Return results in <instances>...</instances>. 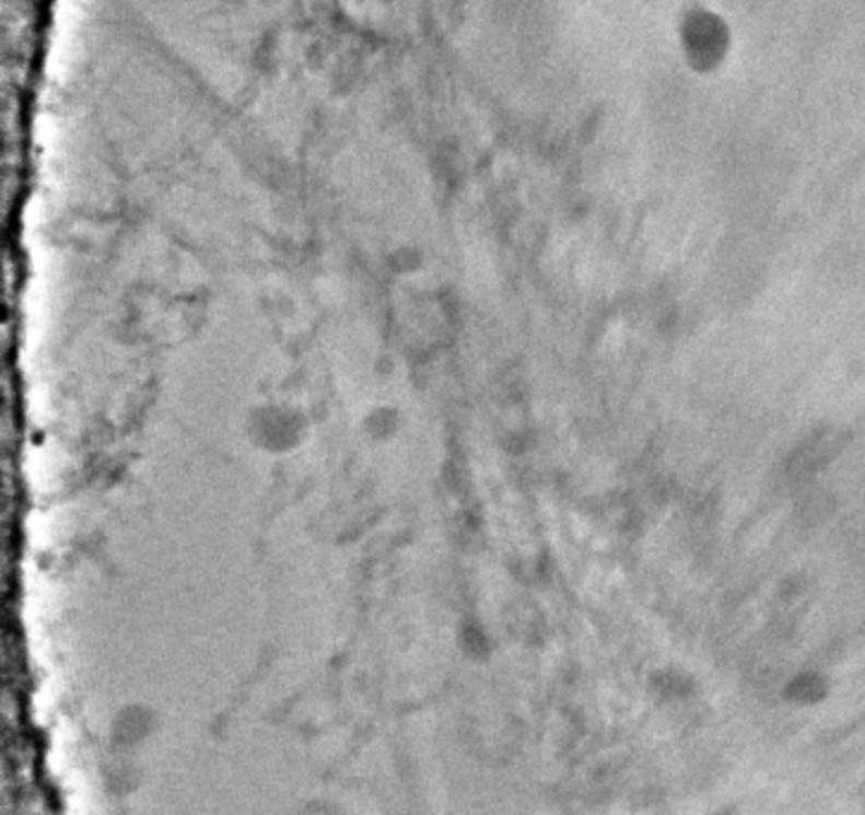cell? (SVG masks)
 <instances>
[{
	"label": "cell",
	"mask_w": 865,
	"mask_h": 815,
	"mask_svg": "<svg viewBox=\"0 0 865 815\" xmlns=\"http://www.w3.org/2000/svg\"><path fill=\"white\" fill-rule=\"evenodd\" d=\"M648 691L661 706H685L699 689V683L689 671H682L677 665H665L651 673L648 677Z\"/></svg>",
	"instance_id": "2"
},
{
	"label": "cell",
	"mask_w": 865,
	"mask_h": 815,
	"mask_svg": "<svg viewBox=\"0 0 865 815\" xmlns=\"http://www.w3.org/2000/svg\"><path fill=\"white\" fill-rule=\"evenodd\" d=\"M675 42L691 74L713 77L725 70L735 53V30L725 12L694 0L677 15Z\"/></svg>",
	"instance_id": "1"
},
{
	"label": "cell",
	"mask_w": 865,
	"mask_h": 815,
	"mask_svg": "<svg viewBox=\"0 0 865 815\" xmlns=\"http://www.w3.org/2000/svg\"><path fill=\"white\" fill-rule=\"evenodd\" d=\"M825 697V679L816 673L796 671L780 683V699L790 708H814Z\"/></svg>",
	"instance_id": "4"
},
{
	"label": "cell",
	"mask_w": 865,
	"mask_h": 815,
	"mask_svg": "<svg viewBox=\"0 0 865 815\" xmlns=\"http://www.w3.org/2000/svg\"><path fill=\"white\" fill-rule=\"evenodd\" d=\"M458 644H460V651L470 661H487L491 656V649H494V644H491V637L487 634L484 627L477 622L463 625Z\"/></svg>",
	"instance_id": "5"
},
{
	"label": "cell",
	"mask_w": 865,
	"mask_h": 815,
	"mask_svg": "<svg viewBox=\"0 0 865 815\" xmlns=\"http://www.w3.org/2000/svg\"><path fill=\"white\" fill-rule=\"evenodd\" d=\"M153 730V715L141 706H127L113 720V744L117 749H135Z\"/></svg>",
	"instance_id": "3"
}]
</instances>
